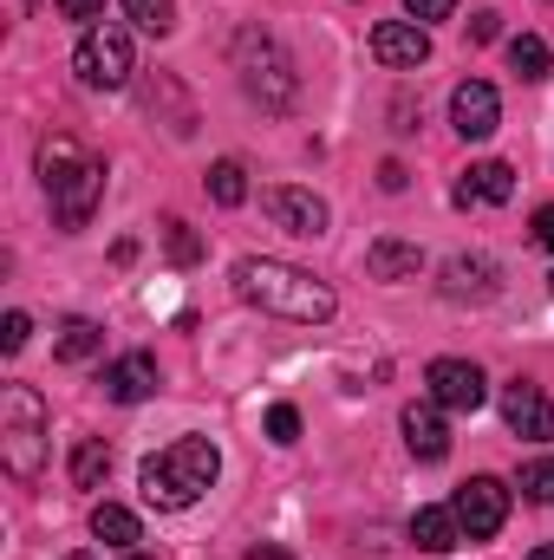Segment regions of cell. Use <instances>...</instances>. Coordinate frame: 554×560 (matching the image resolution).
Segmentation results:
<instances>
[{
	"mask_svg": "<svg viewBox=\"0 0 554 560\" xmlns=\"http://www.w3.org/2000/svg\"><path fill=\"white\" fill-rule=\"evenodd\" d=\"M216 476H222V450H216L209 436H176L170 450L143 456L138 489H143V502H150V509L176 515V509L203 502V495L216 489Z\"/></svg>",
	"mask_w": 554,
	"mask_h": 560,
	"instance_id": "obj_2",
	"label": "cell"
},
{
	"mask_svg": "<svg viewBox=\"0 0 554 560\" xmlns=\"http://www.w3.org/2000/svg\"><path fill=\"white\" fill-rule=\"evenodd\" d=\"M450 125H457V138L483 143L496 125H503V98H496V85H483V79H463L457 92H450Z\"/></svg>",
	"mask_w": 554,
	"mask_h": 560,
	"instance_id": "obj_9",
	"label": "cell"
},
{
	"mask_svg": "<svg viewBox=\"0 0 554 560\" xmlns=\"http://www.w3.org/2000/svg\"><path fill=\"white\" fill-rule=\"evenodd\" d=\"M268 436H275V443H293V436H300V411H293V405H275V411H268Z\"/></svg>",
	"mask_w": 554,
	"mask_h": 560,
	"instance_id": "obj_27",
	"label": "cell"
},
{
	"mask_svg": "<svg viewBox=\"0 0 554 560\" xmlns=\"http://www.w3.org/2000/svg\"><path fill=\"white\" fill-rule=\"evenodd\" d=\"M529 560H554V541H542V548H535V555H529Z\"/></svg>",
	"mask_w": 554,
	"mask_h": 560,
	"instance_id": "obj_34",
	"label": "cell"
},
{
	"mask_svg": "<svg viewBox=\"0 0 554 560\" xmlns=\"http://www.w3.org/2000/svg\"><path fill=\"white\" fill-rule=\"evenodd\" d=\"M92 535H99L105 548H138V515L118 509V502H99V509H92Z\"/></svg>",
	"mask_w": 554,
	"mask_h": 560,
	"instance_id": "obj_21",
	"label": "cell"
},
{
	"mask_svg": "<svg viewBox=\"0 0 554 560\" xmlns=\"http://www.w3.org/2000/svg\"><path fill=\"white\" fill-rule=\"evenodd\" d=\"M72 560H92V555H72Z\"/></svg>",
	"mask_w": 554,
	"mask_h": 560,
	"instance_id": "obj_36",
	"label": "cell"
},
{
	"mask_svg": "<svg viewBox=\"0 0 554 560\" xmlns=\"http://www.w3.org/2000/svg\"><path fill=\"white\" fill-rule=\"evenodd\" d=\"M262 209L275 215V229L287 235H300V242H313V235H326V202L313 196V189H262Z\"/></svg>",
	"mask_w": 554,
	"mask_h": 560,
	"instance_id": "obj_10",
	"label": "cell"
},
{
	"mask_svg": "<svg viewBox=\"0 0 554 560\" xmlns=\"http://www.w3.org/2000/svg\"><path fill=\"white\" fill-rule=\"evenodd\" d=\"M125 13L138 20L143 33H170L176 26V0H125Z\"/></svg>",
	"mask_w": 554,
	"mask_h": 560,
	"instance_id": "obj_24",
	"label": "cell"
},
{
	"mask_svg": "<svg viewBox=\"0 0 554 560\" xmlns=\"http://www.w3.org/2000/svg\"><path fill=\"white\" fill-rule=\"evenodd\" d=\"M0 463L13 482H39V469H46V405L33 385L0 392Z\"/></svg>",
	"mask_w": 554,
	"mask_h": 560,
	"instance_id": "obj_4",
	"label": "cell"
},
{
	"mask_svg": "<svg viewBox=\"0 0 554 560\" xmlns=\"http://www.w3.org/2000/svg\"><path fill=\"white\" fill-rule=\"evenodd\" d=\"M522 495H529V502H542V509L554 502V456H535V463L522 469Z\"/></svg>",
	"mask_w": 554,
	"mask_h": 560,
	"instance_id": "obj_26",
	"label": "cell"
},
{
	"mask_svg": "<svg viewBox=\"0 0 554 560\" xmlns=\"http://www.w3.org/2000/svg\"><path fill=\"white\" fill-rule=\"evenodd\" d=\"M53 352H59L66 365H85V359H99V352H105V326H99V319H85V313H72V319L59 326Z\"/></svg>",
	"mask_w": 554,
	"mask_h": 560,
	"instance_id": "obj_19",
	"label": "cell"
},
{
	"mask_svg": "<svg viewBox=\"0 0 554 560\" xmlns=\"http://www.w3.org/2000/svg\"><path fill=\"white\" fill-rule=\"evenodd\" d=\"M59 13H66V20H85V26H99V20H105V0H59Z\"/></svg>",
	"mask_w": 554,
	"mask_h": 560,
	"instance_id": "obj_30",
	"label": "cell"
},
{
	"mask_svg": "<svg viewBox=\"0 0 554 560\" xmlns=\"http://www.w3.org/2000/svg\"><path fill=\"white\" fill-rule=\"evenodd\" d=\"M405 13H412L417 26H430V20H450V13H457V0H405Z\"/></svg>",
	"mask_w": 554,
	"mask_h": 560,
	"instance_id": "obj_29",
	"label": "cell"
},
{
	"mask_svg": "<svg viewBox=\"0 0 554 560\" xmlns=\"http://www.w3.org/2000/svg\"><path fill=\"white\" fill-rule=\"evenodd\" d=\"M163 248H170V261H176V268H189V261L203 255V242H196V229H189V222H176V215L163 222Z\"/></svg>",
	"mask_w": 554,
	"mask_h": 560,
	"instance_id": "obj_25",
	"label": "cell"
},
{
	"mask_svg": "<svg viewBox=\"0 0 554 560\" xmlns=\"http://www.w3.org/2000/svg\"><path fill=\"white\" fill-rule=\"evenodd\" d=\"M405 443H412L417 463H443L450 456V423H443V405L424 398V405H405Z\"/></svg>",
	"mask_w": 554,
	"mask_h": 560,
	"instance_id": "obj_15",
	"label": "cell"
},
{
	"mask_svg": "<svg viewBox=\"0 0 554 560\" xmlns=\"http://www.w3.org/2000/svg\"><path fill=\"white\" fill-rule=\"evenodd\" d=\"M457 541H463L457 509H417L412 515V548H424V555H450Z\"/></svg>",
	"mask_w": 554,
	"mask_h": 560,
	"instance_id": "obj_18",
	"label": "cell"
},
{
	"mask_svg": "<svg viewBox=\"0 0 554 560\" xmlns=\"http://www.w3.org/2000/svg\"><path fill=\"white\" fill-rule=\"evenodd\" d=\"M496 280H503V268H496L489 255H450V261H443V275H437V293L463 306V300H489V293H496Z\"/></svg>",
	"mask_w": 554,
	"mask_h": 560,
	"instance_id": "obj_13",
	"label": "cell"
},
{
	"mask_svg": "<svg viewBox=\"0 0 554 560\" xmlns=\"http://www.w3.org/2000/svg\"><path fill=\"white\" fill-rule=\"evenodd\" d=\"M549 66H554V52H549V39H542V33H522V39H509V72H516V79L542 85V79H549Z\"/></svg>",
	"mask_w": 554,
	"mask_h": 560,
	"instance_id": "obj_20",
	"label": "cell"
},
{
	"mask_svg": "<svg viewBox=\"0 0 554 560\" xmlns=\"http://www.w3.org/2000/svg\"><path fill=\"white\" fill-rule=\"evenodd\" d=\"M235 293L249 306L275 313V319H293V326H326L333 306H339L326 280H313L307 268H293V261H268V255H242L235 261Z\"/></svg>",
	"mask_w": 554,
	"mask_h": 560,
	"instance_id": "obj_1",
	"label": "cell"
},
{
	"mask_svg": "<svg viewBox=\"0 0 554 560\" xmlns=\"http://www.w3.org/2000/svg\"><path fill=\"white\" fill-rule=\"evenodd\" d=\"M509 196H516V170H509V163H470L463 183H457V202H463V209H470V202H489V209H496V202H509Z\"/></svg>",
	"mask_w": 554,
	"mask_h": 560,
	"instance_id": "obj_16",
	"label": "cell"
},
{
	"mask_svg": "<svg viewBox=\"0 0 554 560\" xmlns=\"http://www.w3.org/2000/svg\"><path fill=\"white\" fill-rule=\"evenodd\" d=\"M112 476V450L99 443V436H85L79 450H72V489H99Z\"/></svg>",
	"mask_w": 554,
	"mask_h": 560,
	"instance_id": "obj_23",
	"label": "cell"
},
{
	"mask_svg": "<svg viewBox=\"0 0 554 560\" xmlns=\"http://www.w3.org/2000/svg\"><path fill=\"white\" fill-rule=\"evenodd\" d=\"M26 7H33V0H26Z\"/></svg>",
	"mask_w": 554,
	"mask_h": 560,
	"instance_id": "obj_37",
	"label": "cell"
},
{
	"mask_svg": "<svg viewBox=\"0 0 554 560\" xmlns=\"http://www.w3.org/2000/svg\"><path fill=\"white\" fill-rule=\"evenodd\" d=\"M535 242H542V248L554 255V202L542 209V215H535Z\"/></svg>",
	"mask_w": 554,
	"mask_h": 560,
	"instance_id": "obj_32",
	"label": "cell"
},
{
	"mask_svg": "<svg viewBox=\"0 0 554 560\" xmlns=\"http://www.w3.org/2000/svg\"><path fill=\"white\" fill-rule=\"evenodd\" d=\"M366 275L372 280H417L424 275V255H417V242H372L366 248Z\"/></svg>",
	"mask_w": 554,
	"mask_h": 560,
	"instance_id": "obj_17",
	"label": "cell"
},
{
	"mask_svg": "<svg viewBox=\"0 0 554 560\" xmlns=\"http://www.w3.org/2000/svg\"><path fill=\"white\" fill-rule=\"evenodd\" d=\"M209 202H222V209H235V202H249V170H242L235 156H222V163H209Z\"/></svg>",
	"mask_w": 554,
	"mask_h": 560,
	"instance_id": "obj_22",
	"label": "cell"
},
{
	"mask_svg": "<svg viewBox=\"0 0 554 560\" xmlns=\"http://www.w3.org/2000/svg\"><path fill=\"white\" fill-rule=\"evenodd\" d=\"M99 385H105V398H112V405H143V398H157V385H163V378H157V359H150V352H125V359H112V365H105V378H99Z\"/></svg>",
	"mask_w": 554,
	"mask_h": 560,
	"instance_id": "obj_14",
	"label": "cell"
},
{
	"mask_svg": "<svg viewBox=\"0 0 554 560\" xmlns=\"http://www.w3.org/2000/svg\"><path fill=\"white\" fill-rule=\"evenodd\" d=\"M72 72H79V85H92V92H118V85L138 72V59H131V33L112 26V20L85 26V39H79V52H72Z\"/></svg>",
	"mask_w": 554,
	"mask_h": 560,
	"instance_id": "obj_6",
	"label": "cell"
},
{
	"mask_svg": "<svg viewBox=\"0 0 554 560\" xmlns=\"http://www.w3.org/2000/svg\"><path fill=\"white\" fill-rule=\"evenodd\" d=\"M503 423H509L516 436H529V443H549L554 436V405L542 398V385L509 378V385H503Z\"/></svg>",
	"mask_w": 554,
	"mask_h": 560,
	"instance_id": "obj_11",
	"label": "cell"
},
{
	"mask_svg": "<svg viewBox=\"0 0 554 560\" xmlns=\"http://www.w3.org/2000/svg\"><path fill=\"white\" fill-rule=\"evenodd\" d=\"M125 560H150V555H131V548H125Z\"/></svg>",
	"mask_w": 554,
	"mask_h": 560,
	"instance_id": "obj_35",
	"label": "cell"
},
{
	"mask_svg": "<svg viewBox=\"0 0 554 560\" xmlns=\"http://www.w3.org/2000/svg\"><path fill=\"white\" fill-rule=\"evenodd\" d=\"M450 509H457V522H463V541H489V535H503V522H509V489H503L496 476H470Z\"/></svg>",
	"mask_w": 554,
	"mask_h": 560,
	"instance_id": "obj_7",
	"label": "cell"
},
{
	"mask_svg": "<svg viewBox=\"0 0 554 560\" xmlns=\"http://www.w3.org/2000/svg\"><path fill=\"white\" fill-rule=\"evenodd\" d=\"M235 66H242L249 98H262V112H287V105H293L300 79H293L287 52H280L268 33H242V39H235Z\"/></svg>",
	"mask_w": 554,
	"mask_h": 560,
	"instance_id": "obj_5",
	"label": "cell"
},
{
	"mask_svg": "<svg viewBox=\"0 0 554 560\" xmlns=\"http://www.w3.org/2000/svg\"><path fill=\"white\" fill-rule=\"evenodd\" d=\"M33 163H39V183H46V196H53L59 229H85L92 209H99V196H105V163H99L79 138H66V131L39 138V156H33Z\"/></svg>",
	"mask_w": 554,
	"mask_h": 560,
	"instance_id": "obj_3",
	"label": "cell"
},
{
	"mask_svg": "<svg viewBox=\"0 0 554 560\" xmlns=\"http://www.w3.org/2000/svg\"><path fill=\"white\" fill-rule=\"evenodd\" d=\"M424 385H430V398H437L443 411H483V405H489V378H483V365H470V359H430Z\"/></svg>",
	"mask_w": 554,
	"mask_h": 560,
	"instance_id": "obj_8",
	"label": "cell"
},
{
	"mask_svg": "<svg viewBox=\"0 0 554 560\" xmlns=\"http://www.w3.org/2000/svg\"><path fill=\"white\" fill-rule=\"evenodd\" d=\"M26 332H33V319H26V313H7V319H0V352H20Z\"/></svg>",
	"mask_w": 554,
	"mask_h": 560,
	"instance_id": "obj_28",
	"label": "cell"
},
{
	"mask_svg": "<svg viewBox=\"0 0 554 560\" xmlns=\"http://www.w3.org/2000/svg\"><path fill=\"white\" fill-rule=\"evenodd\" d=\"M249 560H293L287 548H249Z\"/></svg>",
	"mask_w": 554,
	"mask_h": 560,
	"instance_id": "obj_33",
	"label": "cell"
},
{
	"mask_svg": "<svg viewBox=\"0 0 554 560\" xmlns=\"http://www.w3.org/2000/svg\"><path fill=\"white\" fill-rule=\"evenodd\" d=\"M372 59L392 66V72H417L430 59V33L417 20H379L372 26Z\"/></svg>",
	"mask_w": 554,
	"mask_h": 560,
	"instance_id": "obj_12",
	"label": "cell"
},
{
	"mask_svg": "<svg viewBox=\"0 0 554 560\" xmlns=\"http://www.w3.org/2000/svg\"><path fill=\"white\" fill-rule=\"evenodd\" d=\"M496 33H503V13H489V7H483V13L470 20V39H476V46H489Z\"/></svg>",
	"mask_w": 554,
	"mask_h": 560,
	"instance_id": "obj_31",
	"label": "cell"
}]
</instances>
